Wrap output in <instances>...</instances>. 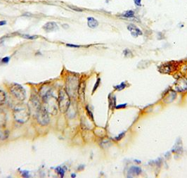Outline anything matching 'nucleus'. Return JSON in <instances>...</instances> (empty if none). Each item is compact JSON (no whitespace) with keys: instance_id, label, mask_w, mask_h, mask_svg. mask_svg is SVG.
I'll list each match as a JSON object with an SVG mask.
<instances>
[{"instance_id":"f257e3e1","label":"nucleus","mask_w":187,"mask_h":178,"mask_svg":"<svg viewBox=\"0 0 187 178\" xmlns=\"http://www.w3.org/2000/svg\"><path fill=\"white\" fill-rule=\"evenodd\" d=\"M30 113V111L29 106L24 104H17L13 110L14 119L17 122H20V123H25L28 120Z\"/></svg>"},{"instance_id":"f03ea898","label":"nucleus","mask_w":187,"mask_h":178,"mask_svg":"<svg viewBox=\"0 0 187 178\" xmlns=\"http://www.w3.org/2000/svg\"><path fill=\"white\" fill-rule=\"evenodd\" d=\"M43 102H44V109L46 110L49 113L56 114L58 106V99H56L51 91L49 90L43 96Z\"/></svg>"},{"instance_id":"7ed1b4c3","label":"nucleus","mask_w":187,"mask_h":178,"mask_svg":"<svg viewBox=\"0 0 187 178\" xmlns=\"http://www.w3.org/2000/svg\"><path fill=\"white\" fill-rule=\"evenodd\" d=\"M70 99L68 93L64 89L59 90L58 106L60 111L63 113L67 112L70 107Z\"/></svg>"},{"instance_id":"20e7f679","label":"nucleus","mask_w":187,"mask_h":178,"mask_svg":"<svg viewBox=\"0 0 187 178\" xmlns=\"http://www.w3.org/2000/svg\"><path fill=\"white\" fill-rule=\"evenodd\" d=\"M9 92L12 95L20 101H23L26 98L25 90L19 84H13L10 86Z\"/></svg>"},{"instance_id":"39448f33","label":"nucleus","mask_w":187,"mask_h":178,"mask_svg":"<svg viewBox=\"0 0 187 178\" xmlns=\"http://www.w3.org/2000/svg\"><path fill=\"white\" fill-rule=\"evenodd\" d=\"M79 82L75 76L68 77L66 80V91L69 96H75V93L78 91Z\"/></svg>"},{"instance_id":"423d86ee","label":"nucleus","mask_w":187,"mask_h":178,"mask_svg":"<svg viewBox=\"0 0 187 178\" xmlns=\"http://www.w3.org/2000/svg\"><path fill=\"white\" fill-rule=\"evenodd\" d=\"M49 113L46 111L44 107H42L39 109V111L36 113L35 116H36L37 121L40 125H46L49 122V117L48 115Z\"/></svg>"},{"instance_id":"0eeeda50","label":"nucleus","mask_w":187,"mask_h":178,"mask_svg":"<svg viewBox=\"0 0 187 178\" xmlns=\"http://www.w3.org/2000/svg\"><path fill=\"white\" fill-rule=\"evenodd\" d=\"M31 108L33 109V111L35 113V114H36V113L42 108L39 98L37 96H33L32 98L30 100L29 109H31Z\"/></svg>"},{"instance_id":"6e6552de","label":"nucleus","mask_w":187,"mask_h":178,"mask_svg":"<svg viewBox=\"0 0 187 178\" xmlns=\"http://www.w3.org/2000/svg\"><path fill=\"white\" fill-rule=\"evenodd\" d=\"M175 87L179 92H185L187 90V80L180 78L177 81Z\"/></svg>"},{"instance_id":"1a4fd4ad","label":"nucleus","mask_w":187,"mask_h":178,"mask_svg":"<svg viewBox=\"0 0 187 178\" xmlns=\"http://www.w3.org/2000/svg\"><path fill=\"white\" fill-rule=\"evenodd\" d=\"M43 29L47 33L56 31L59 29V26L55 22H48L42 27Z\"/></svg>"},{"instance_id":"9d476101","label":"nucleus","mask_w":187,"mask_h":178,"mask_svg":"<svg viewBox=\"0 0 187 178\" xmlns=\"http://www.w3.org/2000/svg\"><path fill=\"white\" fill-rule=\"evenodd\" d=\"M127 29L131 32V35L135 37H137L139 35H142V34H143L141 30L139 28H138L134 24H129L127 26Z\"/></svg>"},{"instance_id":"9b49d317","label":"nucleus","mask_w":187,"mask_h":178,"mask_svg":"<svg viewBox=\"0 0 187 178\" xmlns=\"http://www.w3.org/2000/svg\"><path fill=\"white\" fill-rule=\"evenodd\" d=\"M87 25L90 28H96L98 26V23L97 20H96L93 17H88L87 18Z\"/></svg>"},{"instance_id":"f8f14e48","label":"nucleus","mask_w":187,"mask_h":178,"mask_svg":"<svg viewBox=\"0 0 187 178\" xmlns=\"http://www.w3.org/2000/svg\"><path fill=\"white\" fill-rule=\"evenodd\" d=\"M141 172V169L139 167H137V166H132L130 168L128 172V174H130L131 175L134 174V175H139Z\"/></svg>"},{"instance_id":"ddd939ff","label":"nucleus","mask_w":187,"mask_h":178,"mask_svg":"<svg viewBox=\"0 0 187 178\" xmlns=\"http://www.w3.org/2000/svg\"><path fill=\"white\" fill-rule=\"evenodd\" d=\"M122 16L127 18H133L135 16V12L133 11L129 10L125 11L124 13L122 14Z\"/></svg>"},{"instance_id":"4468645a","label":"nucleus","mask_w":187,"mask_h":178,"mask_svg":"<svg viewBox=\"0 0 187 178\" xmlns=\"http://www.w3.org/2000/svg\"><path fill=\"white\" fill-rule=\"evenodd\" d=\"M6 123V115H5V113L0 111V127H2V126H4Z\"/></svg>"},{"instance_id":"2eb2a0df","label":"nucleus","mask_w":187,"mask_h":178,"mask_svg":"<svg viewBox=\"0 0 187 178\" xmlns=\"http://www.w3.org/2000/svg\"><path fill=\"white\" fill-rule=\"evenodd\" d=\"M9 132L8 130H0V140H4L9 137Z\"/></svg>"},{"instance_id":"dca6fc26","label":"nucleus","mask_w":187,"mask_h":178,"mask_svg":"<svg viewBox=\"0 0 187 178\" xmlns=\"http://www.w3.org/2000/svg\"><path fill=\"white\" fill-rule=\"evenodd\" d=\"M6 99H7V97H6L5 92L2 90H0V105H2L5 103Z\"/></svg>"},{"instance_id":"f3484780","label":"nucleus","mask_w":187,"mask_h":178,"mask_svg":"<svg viewBox=\"0 0 187 178\" xmlns=\"http://www.w3.org/2000/svg\"><path fill=\"white\" fill-rule=\"evenodd\" d=\"M65 170H66V169H63V168H61V167H57V168L55 169V170H56V172H57L61 177H63L64 176Z\"/></svg>"},{"instance_id":"a211bd4d","label":"nucleus","mask_w":187,"mask_h":178,"mask_svg":"<svg viewBox=\"0 0 187 178\" xmlns=\"http://www.w3.org/2000/svg\"><path fill=\"white\" fill-rule=\"evenodd\" d=\"M23 38L26 39V40H36L38 38V36L37 35H22Z\"/></svg>"},{"instance_id":"6ab92c4d","label":"nucleus","mask_w":187,"mask_h":178,"mask_svg":"<svg viewBox=\"0 0 187 178\" xmlns=\"http://www.w3.org/2000/svg\"><path fill=\"white\" fill-rule=\"evenodd\" d=\"M125 87H126V84H125V82H122L121 84H120V85H118L117 86H115L114 87V88H115L116 90H118V91H121L123 89H125Z\"/></svg>"},{"instance_id":"aec40b11","label":"nucleus","mask_w":187,"mask_h":178,"mask_svg":"<svg viewBox=\"0 0 187 178\" xmlns=\"http://www.w3.org/2000/svg\"><path fill=\"white\" fill-rule=\"evenodd\" d=\"M68 7L70 8V9H71L72 10L75 11H79V12H81L82 11V9H80V8H79V7H76V6H72V5H68Z\"/></svg>"},{"instance_id":"412c9836","label":"nucleus","mask_w":187,"mask_h":178,"mask_svg":"<svg viewBox=\"0 0 187 178\" xmlns=\"http://www.w3.org/2000/svg\"><path fill=\"white\" fill-rule=\"evenodd\" d=\"M100 81H101L100 78H98V79H97V81H96V84H95V85H94V89H93V93L95 92L96 89V88H97V87H98V85H99Z\"/></svg>"},{"instance_id":"4be33fe9","label":"nucleus","mask_w":187,"mask_h":178,"mask_svg":"<svg viewBox=\"0 0 187 178\" xmlns=\"http://www.w3.org/2000/svg\"><path fill=\"white\" fill-rule=\"evenodd\" d=\"M9 60H10V57L7 56V57H4V58H3V59H2V62L4 63H7L9 62Z\"/></svg>"},{"instance_id":"5701e85b","label":"nucleus","mask_w":187,"mask_h":178,"mask_svg":"<svg viewBox=\"0 0 187 178\" xmlns=\"http://www.w3.org/2000/svg\"><path fill=\"white\" fill-rule=\"evenodd\" d=\"M21 173H22V175H23V177H30L29 176V172L26 170H23V171H21Z\"/></svg>"},{"instance_id":"b1692460","label":"nucleus","mask_w":187,"mask_h":178,"mask_svg":"<svg viewBox=\"0 0 187 178\" xmlns=\"http://www.w3.org/2000/svg\"><path fill=\"white\" fill-rule=\"evenodd\" d=\"M124 135H125V132H122V133H121L120 135H119L117 137H115V139H116V140H118V141L120 140V139H121L124 137Z\"/></svg>"},{"instance_id":"393cba45","label":"nucleus","mask_w":187,"mask_h":178,"mask_svg":"<svg viewBox=\"0 0 187 178\" xmlns=\"http://www.w3.org/2000/svg\"><path fill=\"white\" fill-rule=\"evenodd\" d=\"M124 54L125 55V56H129V54H130V55H131V51H129V50H128V49H125L124 50Z\"/></svg>"},{"instance_id":"a878e982","label":"nucleus","mask_w":187,"mask_h":178,"mask_svg":"<svg viewBox=\"0 0 187 178\" xmlns=\"http://www.w3.org/2000/svg\"><path fill=\"white\" fill-rule=\"evenodd\" d=\"M127 106V104H120V105L116 106H115V109H122V108H125Z\"/></svg>"},{"instance_id":"bb28decb","label":"nucleus","mask_w":187,"mask_h":178,"mask_svg":"<svg viewBox=\"0 0 187 178\" xmlns=\"http://www.w3.org/2000/svg\"><path fill=\"white\" fill-rule=\"evenodd\" d=\"M135 4L138 6V7H141V0H134Z\"/></svg>"},{"instance_id":"cd10ccee","label":"nucleus","mask_w":187,"mask_h":178,"mask_svg":"<svg viewBox=\"0 0 187 178\" xmlns=\"http://www.w3.org/2000/svg\"><path fill=\"white\" fill-rule=\"evenodd\" d=\"M66 46H70V47H74V48H77L79 47V45H76V44H66Z\"/></svg>"},{"instance_id":"c85d7f7f","label":"nucleus","mask_w":187,"mask_h":178,"mask_svg":"<svg viewBox=\"0 0 187 178\" xmlns=\"http://www.w3.org/2000/svg\"><path fill=\"white\" fill-rule=\"evenodd\" d=\"M87 112H88L89 115H90V117H91V118H92V120H93V118H94V117H93V115H92V112H91V111H90L89 110L88 106H87Z\"/></svg>"},{"instance_id":"c756f323","label":"nucleus","mask_w":187,"mask_h":178,"mask_svg":"<svg viewBox=\"0 0 187 178\" xmlns=\"http://www.w3.org/2000/svg\"><path fill=\"white\" fill-rule=\"evenodd\" d=\"M6 24H7V21H6V20H1V21H0V26H4V25H6Z\"/></svg>"},{"instance_id":"7c9ffc66","label":"nucleus","mask_w":187,"mask_h":178,"mask_svg":"<svg viewBox=\"0 0 187 178\" xmlns=\"http://www.w3.org/2000/svg\"><path fill=\"white\" fill-rule=\"evenodd\" d=\"M76 177L75 174H74V173H73V174H72V175H71V177Z\"/></svg>"},{"instance_id":"2f4dec72","label":"nucleus","mask_w":187,"mask_h":178,"mask_svg":"<svg viewBox=\"0 0 187 178\" xmlns=\"http://www.w3.org/2000/svg\"><path fill=\"white\" fill-rule=\"evenodd\" d=\"M135 162H137V163H141V161H137V160H135Z\"/></svg>"}]
</instances>
